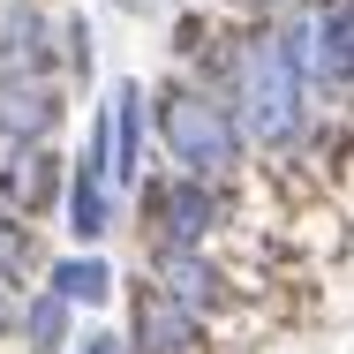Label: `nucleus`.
Wrapping results in <instances>:
<instances>
[{
  "instance_id": "f257e3e1",
  "label": "nucleus",
  "mask_w": 354,
  "mask_h": 354,
  "mask_svg": "<svg viewBox=\"0 0 354 354\" xmlns=\"http://www.w3.org/2000/svg\"><path fill=\"white\" fill-rule=\"evenodd\" d=\"M234 129L257 143H286L301 129V61H294V30H257L234 53Z\"/></svg>"
},
{
  "instance_id": "f03ea898",
  "label": "nucleus",
  "mask_w": 354,
  "mask_h": 354,
  "mask_svg": "<svg viewBox=\"0 0 354 354\" xmlns=\"http://www.w3.org/2000/svg\"><path fill=\"white\" fill-rule=\"evenodd\" d=\"M158 136H166V151L181 158V174H189V181H218V174L241 158L234 106L212 98V91H189V83H174V91L158 98Z\"/></svg>"
},
{
  "instance_id": "7ed1b4c3",
  "label": "nucleus",
  "mask_w": 354,
  "mask_h": 354,
  "mask_svg": "<svg viewBox=\"0 0 354 354\" xmlns=\"http://www.w3.org/2000/svg\"><path fill=\"white\" fill-rule=\"evenodd\" d=\"M143 218H151V234H158V249H204V234L226 226V196H218L212 181H151L143 189Z\"/></svg>"
},
{
  "instance_id": "20e7f679",
  "label": "nucleus",
  "mask_w": 354,
  "mask_h": 354,
  "mask_svg": "<svg viewBox=\"0 0 354 354\" xmlns=\"http://www.w3.org/2000/svg\"><path fill=\"white\" fill-rule=\"evenodd\" d=\"M354 15H347V0H324L301 30H294V61H301V83L317 75L332 98H347V61H354Z\"/></svg>"
},
{
  "instance_id": "39448f33",
  "label": "nucleus",
  "mask_w": 354,
  "mask_h": 354,
  "mask_svg": "<svg viewBox=\"0 0 354 354\" xmlns=\"http://www.w3.org/2000/svg\"><path fill=\"white\" fill-rule=\"evenodd\" d=\"M151 264H158V294H166L174 309H189V317H212V309H226V301H234L226 272H218L204 249H158Z\"/></svg>"
},
{
  "instance_id": "423d86ee",
  "label": "nucleus",
  "mask_w": 354,
  "mask_h": 354,
  "mask_svg": "<svg viewBox=\"0 0 354 354\" xmlns=\"http://www.w3.org/2000/svg\"><path fill=\"white\" fill-rule=\"evenodd\" d=\"M53 121H61V91L46 75H0V136L15 151L23 143H46Z\"/></svg>"
},
{
  "instance_id": "0eeeda50",
  "label": "nucleus",
  "mask_w": 354,
  "mask_h": 354,
  "mask_svg": "<svg viewBox=\"0 0 354 354\" xmlns=\"http://www.w3.org/2000/svg\"><path fill=\"white\" fill-rule=\"evenodd\" d=\"M98 121H106V181L129 189L143 174V83H113V106Z\"/></svg>"
},
{
  "instance_id": "6e6552de",
  "label": "nucleus",
  "mask_w": 354,
  "mask_h": 354,
  "mask_svg": "<svg viewBox=\"0 0 354 354\" xmlns=\"http://www.w3.org/2000/svg\"><path fill=\"white\" fill-rule=\"evenodd\" d=\"M136 354H204V317L174 309L158 286L136 294Z\"/></svg>"
},
{
  "instance_id": "1a4fd4ad",
  "label": "nucleus",
  "mask_w": 354,
  "mask_h": 354,
  "mask_svg": "<svg viewBox=\"0 0 354 354\" xmlns=\"http://www.w3.org/2000/svg\"><path fill=\"white\" fill-rule=\"evenodd\" d=\"M53 189H61V166H53V151L46 143H23L8 166H0V212H46L53 204Z\"/></svg>"
},
{
  "instance_id": "9d476101",
  "label": "nucleus",
  "mask_w": 354,
  "mask_h": 354,
  "mask_svg": "<svg viewBox=\"0 0 354 354\" xmlns=\"http://www.w3.org/2000/svg\"><path fill=\"white\" fill-rule=\"evenodd\" d=\"M46 46H53V23L38 8L0 15V75H46Z\"/></svg>"
},
{
  "instance_id": "9b49d317",
  "label": "nucleus",
  "mask_w": 354,
  "mask_h": 354,
  "mask_svg": "<svg viewBox=\"0 0 354 354\" xmlns=\"http://www.w3.org/2000/svg\"><path fill=\"white\" fill-rule=\"evenodd\" d=\"M15 324H23L30 354H61L68 347V301H53V294H30V301L15 309Z\"/></svg>"
},
{
  "instance_id": "f8f14e48",
  "label": "nucleus",
  "mask_w": 354,
  "mask_h": 354,
  "mask_svg": "<svg viewBox=\"0 0 354 354\" xmlns=\"http://www.w3.org/2000/svg\"><path fill=\"white\" fill-rule=\"evenodd\" d=\"M106 294H113L106 257H68V264H53V301H106Z\"/></svg>"
},
{
  "instance_id": "ddd939ff",
  "label": "nucleus",
  "mask_w": 354,
  "mask_h": 354,
  "mask_svg": "<svg viewBox=\"0 0 354 354\" xmlns=\"http://www.w3.org/2000/svg\"><path fill=\"white\" fill-rule=\"evenodd\" d=\"M30 264H38V249H30V226H23L15 212H0V279H23Z\"/></svg>"
},
{
  "instance_id": "4468645a",
  "label": "nucleus",
  "mask_w": 354,
  "mask_h": 354,
  "mask_svg": "<svg viewBox=\"0 0 354 354\" xmlns=\"http://www.w3.org/2000/svg\"><path fill=\"white\" fill-rule=\"evenodd\" d=\"M83 354H121V339H83Z\"/></svg>"
},
{
  "instance_id": "2eb2a0df",
  "label": "nucleus",
  "mask_w": 354,
  "mask_h": 354,
  "mask_svg": "<svg viewBox=\"0 0 354 354\" xmlns=\"http://www.w3.org/2000/svg\"><path fill=\"white\" fill-rule=\"evenodd\" d=\"M8 324H15V309H8V294H0V332H8Z\"/></svg>"
},
{
  "instance_id": "dca6fc26",
  "label": "nucleus",
  "mask_w": 354,
  "mask_h": 354,
  "mask_svg": "<svg viewBox=\"0 0 354 354\" xmlns=\"http://www.w3.org/2000/svg\"><path fill=\"white\" fill-rule=\"evenodd\" d=\"M241 8H279V0H241Z\"/></svg>"
}]
</instances>
